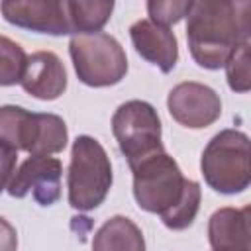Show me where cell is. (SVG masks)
Masks as SVG:
<instances>
[{
    "mask_svg": "<svg viewBox=\"0 0 251 251\" xmlns=\"http://www.w3.org/2000/svg\"><path fill=\"white\" fill-rule=\"evenodd\" d=\"M251 0H194L186 14V41L202 69H222L235 47L249 39Z\"/></svg>",
    "mask_w": 251,
    "mask_h": 251,
    "instance_id": "obj_2",
    "label": "cell"
},
{
    "mask_svg": "<svg viewBox=\"0 0 251 251\" xmlns=\"http://www.w3.org/2000/svg\"><path fill=\"white\" fill-rule=\"evenodd\" d=\"M135 51L161 73H171L178 61V43L175 33L151 20H139L129 27Z\"/></svg>",
    "mask_w": 251,
    "mask_h": 251,
    "instance_id": "obj_10",
    "label": "cell"
},
{
    "mask_svg": "<svg viewBox=\"0 0 251 251\" xmlns=\"http://www.w3.org/2000/svg\"><path fill=\"white\" fill-rule=\"evenodd\" d=\"M249 212H251L249 206L216 210L208 222V239L212 249H218V251L251 249Z\"/></svg>",
    "mask_w": 251,
    "mask_h": 251,
    "instance_id": "obj_12",
    "label": "cell"
},
{
    "mask_svg": "<svg viewBox=\"0 0 251 251\" xmlns=\"http://www.w3.org/2000/svg\"><path fill=\"white\" fill-rule=\"evenodd\" d=\"M112 133L129 167L153 153L165 151L159 114L145 100L124 102L112 116Z\"/></svg>",
    "mask_w": 251,
    "mask_h": 251,
    "instance_id": "obj_6",
    "label": "cell"
},
{
    "mask_svg": "<svg viewBox=\"0 0 251 251\" xmlns=\"http://www.w3.org/2000/svg\"><path fill=\"white\" fill-rule=\"evenodd\" d=\"M129 169L133 173V198L141 210L159 214L173 231L192 226L202 198L200 184L184 178L171 155L159 151Z\"/></svg>",
    "mask_w": 251,
    "mask_h": 251,
    "instance_id": "obj_1",
    "label": "cell"
},
{
    "mask_svg": "<svg viewBox=\"0 0 251 251\" xmlns=\"http://www.w3.org/2000/svg\"><path fill=\"white\" fill-rule=\"evenodd\" d=\"M63 165L57 157L31 155L25 159L8 182V194L24 198L31 192L33 200L41 206H51L61 198Z\"/></svg>",
    "mask_w": 251,
    "mask_h": 251,
    "instance_id": "obj_8",
    "label": "cell"
},
{
    "mask_svg": "<svg viewBox=\"0 0 251 251\" xmlns=\"http://www.w3.org/2000/svg\"><path fill=\"white\" fill-rule=\"evenodd\" d=\"M18 247V233L14 226L0 216V251H14Z\"/></svg>",
    "mask_w": 251,
    "mask_h": 251,
    "instance_id": "obj_21",
    "label": "cell"
},
{
    "mask_svg": "<svg viewBox=\"0 0 251 251\" xmlns=\"http://www.w3.org/2000/svg\"><path fill=\"white\" fill-rule=\"evenodd\" d=\"M192 2L194 0H147V14L151 22L169 27L190 12Z\"/></svg>",
    "mask_w": 251,
    "mask_h": 251,
    "instance_id": "obj_19",
    "label": "cell"
},
{
    "mask_svg": "<svg viewBox=\"0 0 251 251\" xmlns=\"http://www.w3.org/2000/svg\"><path fill=\"white\" fill-rule=\"evenodd\" d=\"M92 247L96 251H141L145 249L141 229L126 216H114L102 224L92 239Z\"/></svg>",
    "mask_w": 251,
    "mask_h": 251,
    "instance_id": "obj_14",
    "label": "cell"
},
{
    "mask_svg": "<svg viewBox=\"0 0 251 251\" xmlns=\"http://www.w3.org/2000/svg\"><path fill=\"white\" fill-rule=\"evenodd\" d=\"M116 0H67L73 31H100L112 18Z\"/></svg>",
    "mask_w": 251,
    "mask_h": 251,
    "instance_id": "obj_15",
    "label": "cell"
},
{
    "mask_svg": "<svg viewBox=\"0 0 251 251\" xmlns=\"http://www.w3.org/2000/svg\"><path fill=\"white\" fill-rule=\"evenodd\" d=\"M22 88L37 100H57L67 90V71L53 51H35L27 57Z\"/></svg>",
    "mask_w": 251,
    "mask_h": 251,
    "instance_id": "obj_11",
    "label": "cell"
},
{
    "mask_svg": "<svg viewBox=\"0 0 251 251\" xmlns=\"http://www.w3.org/2000/svg\"><path fill=\"white\" fill-rule=\"evenodd\" d=\"M169 114L175 122L190 129H202L212 126L222 114V100L214 88L186 80L171 88L167 98Z\"/></svg>",
    "mask_w": 251,
    "mask_h": 251,
    "instance_id": "obj_9",
    "label": "cell"
},
{
    "mask_svg": "<svg viewBox=\"0 0 251 251\" xmlns=\"http://www.w3.org/2000/svg\"><path fill=\"white\" fill-rule=\"evenodd\" d=\"M69 53L75 73L86 86L102 88L118 84L127 73V57L116 37L94 31L71 37Z\"/></svg>",
    "mask_w": 251,
    "mask_h": 251,
    "instance_id": "obj_5",
    "label": "cell"
},
{
    "mask_svg": "<svg viewBox=\"0 0 251 251\" xmlns=\"http://www.w3.org/2000/svg\"><path fill=\"white\" fill-rule=\"evenodd\" d=\"M226 78L233 92H247L251 88V71H249V39L239 43L235 51L226 61Z\"/></svg>",
    "mask_w": 251,
    "mask_h": 251,
    "instance_id": "obj_18",
    "label": "cell"
},
{
    "mask_svg": "<svg viewBox=\"0 0 251 251\" xmlns=\"http://www.w3.org/2000/svg\"><path fill=\"white\" fill-rule=\"evenodd\" d=\"M2 18L22 29L69 35L73 33L67 0H0Z\"/></svg>",
    "mask_w": 251,
    "mask_h": 251,
    "instance_id": "obj_7",
    "label": "cell"
},
{
    "mask_svg": "<svg viewBox=\"0 0 251 251\" xmlns=\"http://www.w3.org/2000/svg\"><path fill=\"white\" fill-rule=\"evenodd\" d=\"M16 163H18V149L6 141H0V192L8 186L10 178L14 176Z\"/></svg>",
    "mask_w": 251,
    "mask_h": 251,
    "instance_id": "obj_20",
    "label": "cell"
},
{
    "mask_svg": "<svg viewBox=\"0 0 251 251\" xmlns=\"http://www.w3.org/2000/svg\"><path fill=\"white\" fill-rule=\"evenodd\" d=\"M69 131L63 118L45 112H33V127L27 151L29 155H55L67 147Z\"/></svg>",
    "mask_w": 251,
    "mask_h": 251,
    "instance_id": "obj_13",
    "label": "cell"
},
{
    "mask_svg": "<svg viewBox=\"0 0 251 251\" xmlns=\"http://www.w3.org/2000/svg\"><path fill=\"white\" fill-rule=\"evenodd\" d=\"M27 65V55L6 35H0V86H12L18 84L24 76Z\"/></svg>",
    "mask_w": 251,
    "mask_h": 251,
    "instance_id": "obj_17",
    "label": "cell"
},
{
    "mask_svg": "<svg viewBox=\"0 0 251 251\" xmlns=\"http://www.w3.org/2000/svg\"><path fill=\"white\" fill-rule=\"evenodd\" d=\"M69 204L78 212L98 208L112 188V163L106 149L90 135L73 141L67 175Z\"/></svg>",
    "mask_w": 251,
    "mask_h": 251,
    "instance_id": "obj_3",
    "label": "cell"
},
{
    "mask_svg": "<svg viewBox=\"0 0 251 251\" xmlns=\"http://www.w3.org/2000/svg\"><path fill=\"white\" fill-rule=\"evenodd\" d=\"M206 184L220 194H239L251 182L249 137L239 129L216 133L200 159Z\"/></svg>",
    "mask_w": 251,
    "mask_h": 251,
    "instance_id": "obj_4",
    "label": "cell"
},
{
    "mask_svg": "<svg viewBox=\"0 0 251 251\" xmlns=\"http://www.w3.org/2000/svg\"><path fill=\"white\" fill-rule=\"evenodd\" d=\"M33 126V112L22 106H0V141L10 143L16 149L27 151Z\"/></svg>",
    "mask_w": 251,
    "mask_h": 251,
    "instance_id": "obj_16",
    "label": "cell"
}]
</instances>
